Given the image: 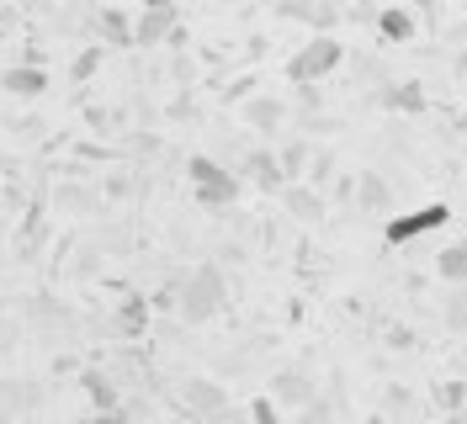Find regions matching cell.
Listing matches in <instances>:
<instances>
[{
    "label": "cell",
    "instance_id": "obj_13",
    "mask_svg": "<svg viewBox=\"0 0 467 424\" xmlns=\"http://www.w3.org/2000/svg\"><path fill=\"white\" fill-rule=\"evenodd\" d=\"M0 90L16 96V101H32V96L48 90V69H37V64H11V69L0 75Z\"/></svg>",
    "mask_w": 467,
    "mask_h": 424
},
{
    "label": "cell",
    "instance_id": "obj_6",
    "mask_svg": "<svg viewBox=\"0 0 467 424\" xmlns=\"http://www.w3.org/2000/svg\"><path fill=\"white\" fill-rule=\"evenodd\" d=\"M175 403H181V408H186L192 419H202V424H207L213 414H223V408H229V393H223L218 382H207V377H186Z\"/></svg>",
    "mask_w": 467,
    "mask_h": 424
},
{
    "label": "cell",
    "instance_id": "obj_2",
    "mask_svg": "<svg viewBox=\"0 0 467 424\" xmlns=\"http://www.w3.org/2000/svg\"><path fill=\"white\" fill-rule=\"evenodd\" d=\"M186 175H192V191L202 202V212H223L239 202V175L229 165H218L213 154H192L186 160Z\"/></svg>",
    "mask_w": 467,
    "mask_h": 424
},
{
    "label": "cell",
    "instance_id": "obj_10",
    "mask_svg": "<svg viewBox=\"0 0 467 424\" xmlns=\"http://www.w3.org/2000/svg\"><path fill=\"white\" fill-rule=\"evenodd\" d=\"M356 207L361 212H378L382 223L393 218V186L382 181V170H361L356 175Z\"/></svg>",
    "mask_w": 467,
    "mask_h": 424
},
{
    "label": "cell",
    "instance_id": "obj_23",
    "mask_svg": "<svg viewBox=\"0 0 467 424\" xmlns=\"http://www.w3.org/2000/svg\"><path fill=\"white\" fill-rule=\"evenodd\" d=\"M250 419H255V424H282V408H276V398H271V393L255 398V403H250Z\"/></svg>",
    "mask_w": 467,
    "mask_h": 424
},
{
    "label": "cell",
    "instance_id": "obj_18",
    "mask_svg": "<svg viewBox=\"0 0 467 424\" xmlns=\"http://www.w3.org/2000/svg\"><path fill=\"white\" fill-rule=\"evenodd\" d=\"M382 107L420 117V112H425V90H420V80H388V85H382Z\"/></svg>",
    "mask_w": 467,
    "mask_h": 424
},
{
    "label": "cell",
    "instance_id": "obj_3",
    "mask_svg": "<svg viewBox=\"0 0 467 424\" xmlns=\"http://www.w3.org/2000/svg\"><path fill=\"white\" fill-rule=\"evenodd\" d=\"M451 202H425V207H414V212H393L388 223H382V244L388 250H399V244H414V239H425V233H436V228L451 223Z\"/></svg>",
    "mask_w": 467,
    "mask_h": 424
},
{
    "label": "cell",
    "instance_id": "obj_21",
    "mask_svg": "<svg viewBox=\"0 0 467 424\" xmlns=\"http://www.w3.org/2000/svg\"><path fill=\"white\" fill-rule=\"evenodd\" d=\"M101 64H107V43H86L80 54L69 58V80H75V85H86L90 75L101 69Z\"/></svg>",
    "mask_w": 467,
    "mask_h": 424
},
{
    "label": "cell",
    "instance_id": "obj_29",
    "mask_svg": "<svg viewBox=\"0 0 467 424\" xmlns=\"http://www.w3.org/2000/svg\"><path fill=\"white\" fill-rule=\"evenodd\" d=\"M367 424H382V419H367Z\"/></svg>",
    "mask_w": 467,
    "mask_h": 424
},
{
    "label": "cell",
    "instance_id": "obj_27",
    "mask_svg": "<svg viewBox=\"0 0 467 424\" xmlns=\"http://www.w3.org/2000/svg\"><path fill=\"white\" fill-rule=\"evenodd\" d=\"M90 424H128V414H96Z\"/></svg>",
    "mask_w": 467,
    "mask_h": 424
},
{
    "label": "cell",
    "instance_id": "obj_14",
    "mask_svg": "<svg viewBox=\"0 0 467 424\" xmlns=\"http://www.w3.org/2000/svg\"><path fill=\"white\" fill-rule=\"evenodd\" d=\"M282 207H287V212L297 218V223H324V218H329V207H324V191L303 186V181L282 191Z\"/></svg>",
    "mask_w": 467,
    "mask_h": 424
},
{
    "label": "cell",
    "instance_id": "obj_5",
    "mask_svg": "<svg viewBox=\"0 0 467 424\" xmlns=\"http://www.w3.org/2000/svg\"><path fill=\"white\" fill-rule=\"evenodd\" d=\"M181 32V5L171 0H149L133 16V48H171V37Z\"/></svg>",
    "mask_w": 467,
    "mask_h": 424
},
{
    "label": "cell",
    "instance_id": "obj_8",
    "mask_svg": "<svg viewBox=\"0 0 467 424\" xmlns=\"http://www.w3.org/2000/svg\"><path fill=\"white\" fill-rule=\"evenodd\" d=\"M149 324H154V303H149L144 292H122L117 297V313H112L117 339H144Z\"/></svg>",
    "mask_w": 467,
    "mask_h": 424
},
{
    "label": "cell",
    "instance_id": "obj_20",
    "mask_svg": "<svg viewBox=\"0 0 467 424\" xmlns=\"http://www.w3.org/2000/svg\"><path fill=\"white\" fill-rule=\"evenodd\" d=\"M436 276H441V282H451V286L467 282V233L457 239V244H446V250L436 254Z\"/></svg>",
    "mask_w": 467,
    "mask_h": 424
},
{
    "label": "cell",
    "instance_id": "obj_22",
    "mask_svg": "<svg viewBox=\"0 0 467 424\" xmlns=\"http://www.w3.org/2000/svg\"><path fill=\"white\" fill-rule=\"evenodd\" d=\"M329 181H335V154H329V149H314V165H308V181H303V186L324 191Z\"/></svg>",
    "mask_w": 467,
    "mask_h": 424
},
{
    "label": "cell",
    "instance_id": "obj_17",
    "mask_svg": "<svg viewBox=\"0 0 467 424\" xmlns=\"http://www.w3.org/2000/svg\"><path fill=\"white\" fill-rule=\"evenodd\" d=\"M96 27H101V43L133 48V16H128L122 5H101V11H96Z\"/></svg>",
    "mask_w": 467,
    "mask_h": 424
},
{
    "label": "cell",
    "instance_id": "obj_26",
    "mask_svg": "<svg viewBox=\"0 0 467 424\" xmlns=\"http://www.w3.org/2000/svg\"><path fill=\"white\" fill-rule=\"evenodd\" d=\"M250 85H255L250 75H244V80H229L223 85V101H250Z\"/></svg>",
    "mask_w": 467,
    "mask_h": 424
},
{
    "label": "cell",
    "instance_id": "obj_12",
    "mask_svg": "<svg viewBox=\"0 0 467 424\" xmlns=\"http://www.w3.org/2000/svg\"><path fill=\"white\" fill-rule=\"evenodd\" d=\"M276 16L282 22H308V27H319V37H335V22H340L335 5H314V0H282Z\"/></svg>",
    "mask_w": 467,
    "mask_h": 424
},
{
    "label": "cell",
    "instance_id": "obj_15",
    "mask_svg": "<svg viewBox=\"0 0 467 424\" xmlns=\"http://www.w3.org/2000/svg\"><path fill=\"white\" fill-rule=\"evenodd\" d=\"M282 122H287V107H282L276 96H250V101H244V128H255V133H282Z\"/></svg>",
    "mask_w": 467,
    "mask_h": 424
},
{
    "label": "cell",
    "instance_id": "obj_19",
    "mask_svg": "<svg viewBox=\"0 0 467 424\" xmlns=\"http://www.w3.org/2000/svg\"><path fill=\"white\" fill-rule=\"evenodd\" d=\"M276 160H282V175H287V186H297V181H308L314 149H308V139H287L282 149H276Z\"/></svg>",
    "mask_w": 467,
    "mask_h": 424
},
{
    "label": "cell",
    "instance_id": "obj_4",
    "mask_svg": "<svg viewBox=\"0 0 467 424\" xmlns=\"http://www.w3.org/2000/svg\"><path fill=\"white\" fill-rule=\"evenodd\" d=\"M340 64H346V43L314 37V43H303V48L287 58V80L292 85H314V80H324V75H335Z\"/></svg>",
    "mask_w": 467,
    "mask_h": 424
},
{
    "label": "cell",
    "instance_id": "obj_1",
    "mask_svg": "<svg viewBox=\"0 0 467 424\" xmlns=\"http://www.w3.org/2000/svg\"><path fill=\"white\" fill-rule=\"evenodd\" d=\"M229 303V282H223V265L202 260L197 271H186V292H181V318L186 324H213Z\"/></svg>",
    "mask_w": 467,
    "mask_h": 424
},
{
    "label": "cell",
    "instance_id": "obj_28",
    "mask_svg": "<svg viewBox=\"0 0 467 424\" xmlns=\"http://www.w3.org/2000/svg\"><path fill=\"white\" fill-rule=\"evenodd\" d=\"M446 424H467V414H451V419H446Z\"/></svg>",
    "mask_w": 467,
    "mask_h": 424
},
{
    "label": "cell",
    "instance_id": "obj_25",
    "mask_svg": "<svg viewBox=\"0 0 467 424\" xmlns=\"http://www.w3.org/2000/svg\"><path fill=\"white\" fill-rule=\"evenodd\" d=\"M207 424H255V419H250V408H234V403H229L223 414H213Z\"/></svg>",
    "mask_w": 467,
    "mask_h": 424
},
{
    "label": "cell",
    "instance_id": "obj_24",
    "mask_svg": "<svg viewBox=\"0 0 467 424\" xmlns=\"http://www.w3.org/2000/svg\"><path fill=\"white\" fill-rule=\"evenodd\" d=\"M441 403H446L451 414H462V403H467V382H441Z\"/></svg>",
    "mask_w": 467,
    "mask_h": 424
},
{
    "label": "cell",
    "instance_id": "obj_9",
    "mask_svg": "<svg viewBox=\"0 0 467 424\" xmlns=\"http://www.w3.org/2000/svg\"><path fill=\"white\" fill-rule=\"evenodd\" d=\"M244 181L265 191V197H282L287 191V175H282V160H276V149H250L244 154Z\"/></svg>",
    "mask_w": 467,
    "mask_h": 424
},
{
    "label": "cell",
    "instance_id": "obj_7",
    "mask_svg": "<svg viewBox=\"0 0 467 424\" xmlns=\"http://www.w3.org/2000/svg\"><path fill=\"white\" fill-rule=\"evenodd\" d=\"M271 398H276V408H314L319 388H314V377L303 367H282L271 377Z\"/></svg>",
    "mask_w": 467,
    "mask_h": 424
},
{
    "label": "cell",
    "instance_id": "obj_16",
    "mask_svg": "<svg viewBox=\"0 0 467 424\" xmlns=\"http://www.w3.org/2000/svg\"><path fill=\"white\" fill-rule=\"evenodd\" d=\"M414 27H420V22H414V11H409V5H382V11H378V37H382V43H409Z\"/></svg>",
    "mask_w": 467,
    "mask_h": 424
},
{
    "label": "cell",
    "instance_id": "obj_11",
    "mask_svg": "<svg viewBox=\"0 0 467 424\" xmlns=\"http://www.w3.org/2000/svg\"><path fill=\"white\" fill-rule=\"evenodd\" d=\"M80 388H86V398L96 403V414H122V382H117L112 371L86 367L80 371Z\"/></svg>",
    "mask_w": 467,
    "mask_h": 424
}]
</instances>
